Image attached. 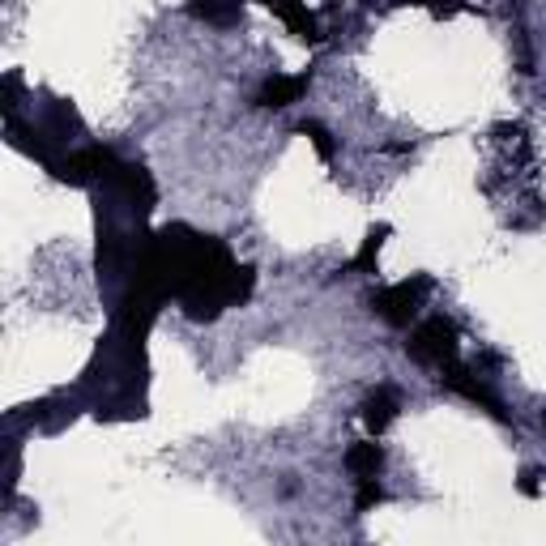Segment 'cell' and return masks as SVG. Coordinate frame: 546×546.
Returning a JSON list of instances; mask_svg holds the SVG:
<instances>
[{"instance_id":"obj_1","label":"cell","mask_w":546,"mask_h":546,"mask_svg":"<svg viewBox=\"0 0 546 546\" xmlns=\"http://www.w3.org/2000/svg\"><path fill=\"white\" fill-rule=\"evenodd\" d=\"M457 350H461V333L448 316H427L423 325L410 329V342H406V355L423 367H448L457 363Z\"/></svg>"},{"instance_id":"obj_2","label":"cell","mask_w":546,"mask_h":546,"mask_svg":"<svg viewBox=\"0 0 546 546\" xmlns=\"http://www.w3.org/2000/svg\"><path fill=\"white\" fill-rule=\"evenodd\" d=\"M427 295H431V273H414L406 282H393V286H384V291H376L367 303H372V312L380 320H389L393 329H406L410 320L419 316Z\"/></svg>"},{"instance_id":"obj_3","label":"cell","mask_w":546,"mask_h":546,"mask_svg":"<svg viewBox=\"0 0 546 546\" xmlns=\"http://www.w3.org/2000/svg\"><path fill=\"white\" fill-rule=\"evenodd\" d=\"M440 384L444 389H453L457 397H465L470 406H478V410H487L491 419H500V423H508L512 414H508V406H504V397L491 389L487 380H478L470 367H457V363H448V367H440Z\"/></svg>"},{"instance_id":"obj_4","label":"cell","mask_w":546,"mask_h":546,"mask_svg":"<svg viewBox=\"0 0 546 546\" xmlns=\"http://www.w3.org/2000/svg\"><path fill=\"white\" fill-rule=\"evenodd\" d=\"M303 94H308V73H295V77L273 73L269 82H265L261 90H256V107L278 111V107H291V103H299Z\"/></svg>"},{"instance_id":"obj_5","label":"cell","mask_w":546,"mask_h":546,"mask_svg":"<svg viewBox=\"0 0 546 546\" xmlns=\"http://www.w3.org/2000/svg\"><path fill=\"white\" fill-rule=\"evenodd\" d=\"M397 410H401V397H397V389H389V384H380L376 393H367L363 397V423H367V431L380 436V431L397 419Z\"/></svg>"},{"instance_id":"obj_6","label":"cell","mask_w":546,"mask_h":546,"mask_svg":"<svg viewBox=\"0 0 546 546\" xmlns=\"http://www.w3.org/2000/svg\"><path fill=\"white\" fill-rule=\"evenodd\" d=\"M265 5L286 22V30H291L295 39H303V43H320V22L299 5V0H265Z\"/></svg>"},{"instance_id":"obj_7","label":"cell","mask_w":546,"mask_h":546,"mask_svg":"<svg viewBox=\"0 0 546 546\" xmlns=\"http://www.w3.org/2000/svg\"><path fill=\"white\" fill-rule=\"evenodd\" d=\"M192 18L205 22V26H218V30H227V26H239V18H244V5L239 0H192Z\"/></svg>"},{"instance_id":"obj_8","label":"cell","mask_w":546,"mask_h":546,"mask_svg":"<svg viewBox=\"0 0 546 546\" xmlns=\"http://www.w3.org/2000/svg\"><path fill=\"white\" fill-rule=\"evenodd\" d=\"M346 470L355 478H376L384 470V448L376 440H359L346 448Z\"/></svg>"},{"instance_id":"obj_9","label":"cell","mask_w":546,"mask_h":546,"mask_svg":"<svg viewBox=\"0 0 546 546\" xmlns=\"http://www.w3.org/2000/svg\"><path fill=\"white\" fill-rule=\"evenodd\" d=\"M384 239H389V227H372L367 231V239H363V248L355 252V261H350V269L355 273H376V265H380V248H384Z\"/></svg>"},{"instance_id":"obj_10","label":"cell","mask_w":546,"mask_h":546,"mask_svg":"<svg viewBox=\"0 0 546 546\" xmlns=\"http://www.w3.org/2000/svg\"><path fill=\"white\" fill-rule=\"evenodd\" d=\"M295 133H299V137H308L312 146H316V154L325 158V163H329V158L337 154V141H333V133H329V128L320 124V120H299V128H295Z\"/></svg>"},{"instance_id":"obj_11","label":"cell","mask_w":546,"mask_h":546,"mask_svg":"<svg viewBox=\"0 0 546 546\" xmlns=\"http://www.w3.org/2000/svg\"><path fill=\"white\" fill-rule=\"evenodd\" d=\"M389 495H384V487L376 483V478H359V491H355V512H372L376 504H384Z\"/></svg>"},{"instance_id":"obj_12","label":"cell","mask_w":546,"mask_h":546,"mask_svg":"<svg viewBox=\"0 0 546 546\" xmlns=\"http://www.w3.org/2000/svg\"><path fill=\"white\" fill-rule=\"evenodd\" d=\"M517 491L521 495H538L542 491V470H538V465H525L521 478H517Z\"/></svg>"},{"instance_id":"obj_13","label":"cell","mask_w":546,"mask_h":546,"mask_svg":"<svg viewBox=\"0 0 546 546\" xmlns=\"http://www.w3.org/2000/svg\"><path fill=\"white\" fill-rule=\"evenodd\" d=\"M410 5H427V9H436V13H453L461 0H410Z\"/></svg>"},{"instance_id":"obj_14","label":"cell","mask_w":546,"mask_h":546,"mask_svg":"<svg viewBox=\"0 0 546 546\" xmlns=\"http://www.w3.org/2000/svg\"><path fill=\"white\" fill-rule=\"evenodd\" d=\"M542 423H546V410H542Z\"/></svg>"}]
</instances>
